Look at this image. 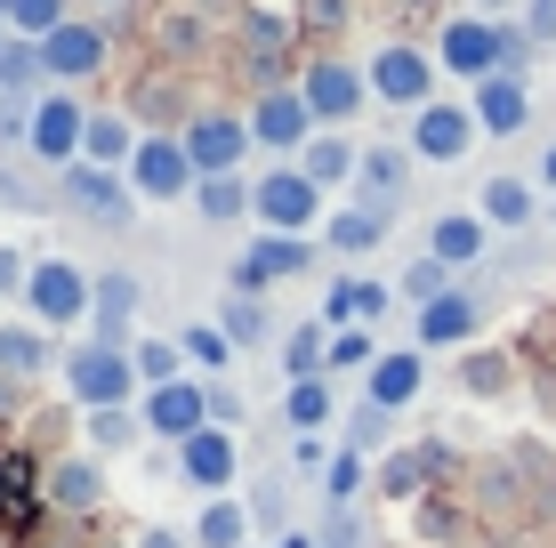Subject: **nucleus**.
Returning <instances> with one entry per match:
<instances>
[{
  "mask_svg": "<svg viewBox=\"0 0 556 548\" xmlns=\"http://www.w3.org/2000/svg\"><path fill=\"white\" fill-rule=\"evenodd\" d=\"M89 298H98V282L73 267V258H41L33 282H25V315H33L41 331H73V323L89 315Z\"/></svg>",
  "mask_w": 556,
  "mask_h": 548,
  "instance_id": "2",
  "label": "nucleus"
},
{
  "mask_svg": "<svg viewBox=\"0 0 556 548\" xmlns=\"http://www.w3.org/2000/svg\"><path fill=\"white\" fill-rule=\"evenodd\" d=\"M138 129H129V113H89V145H81V162H105V169H129L138 162Z\"/></svg>",
  "mask_w": 556,
  "mask_h": 548,
  "instance_id": "30",
  "label": "nucleus"
},
{
  "mask_svg": "<svg viewBox=\"0 0 556 548\" xmlns=\"http://www.w3.org/2000/svg\"><path fill=\"white\" fill-rule=\"evenodd\" d=\"M251 113H202V122H186V154H194L202 178H218V169H242L251 154Z\"/></svg>",
  "mask_w": 556,
  "mask_h": 548,
  "instance_id": "11",
  "label": "nucleus"
},
{
  "mask_svg": "<svg viewBox=\"0 0 556 548\" xmlns=\"http://www.w3.org/2000/svg\"><path fill=\"white\" fill-rule=\"evenodd\" d=\"M226 339H235V347H258L266 339V307H258V291H226Z\"/></svg>",
  "mask_w": 556,
  "mask_h": 548,
  "instance_id": "39",
  "label": "nucleus"
},
{
  "mask_svg": "<svg viewBox=\"0 0 556 548\" xmlns=\"http://www.w3.org/2000/svg\"><path fill=\"white\" fill-rule=\"evenodd\" d=\"M371 364H379V339H371V323L331 331V371H371Z\"/></svg>",
  "mask_w": 556,
  "mask_h": 548,
  "instance_id": "43",
  "label": "nucleus"
},
{
  "mask_svg": "<svg viewBox=\"0 0 556 548\" xmlns=\"http://www.w3.org/2000/svg\"><path fill=\"white\" fill-rule=\"evenodd\" d=\"M525 25L541 33V41H556V0H525Z\"/></svg>",
  "mask_w": 556,
  "mask_h": 548,
  "instance_id": "51",
  "label": "nucleus"
},
{
  "mask_svg": "<svg viewBox=\"0 0 556 548\" xmlns=\"http://www.w3.org/2000/svg\"><path fill=\"white\" fill-rule=\"evenodd\" d=\"M33 73H41V41L9 33L0 41V98H33Z\"/></svg>",
  "mask_w": 556,
  "mask_h": 548,
  "instance_id": "34",
  "label": "nucleus"
},
{
  "mask_svg": "<svg viewBox=\"0 0 556 548\" xmlns=\"http://www.w3.org/2000/svg\"><path fill=\"white\" fill-rule=\"evenodd\" d=\"M306 105H315V122L323 129H339V122H355L363 105H371V73H355V65H339V56H323V65H306Z\"/></svg>",
  "mask_w": 556,
  "mask_h": 548,
  "instance_id": "9",
  "label": "nucleus"
},
{
  "mask_svg": "<svg viewBox=\"0 0 556 548\" xmlns=\"http://www.w3.org/2000/svg\"><path fill=\"white\" fill-rule=\"evenodd\" d=\"M49 371V331L41 323H0V380H41Z\"/></svg>",
  "mask_w": 556,
  "mask_h": 548,
  "instance_id": "29",
  "label": "nucleus"
},
{
  "mask_svg": "<svg viewBox=\"0 0 556 548\" xmlns=\"http://www.w3.org/2000/svg\"><path fill=\"white\" fill-rule=\"evenodd\" d=\"M81 145H89V105L73 98V89H49V98H33V145H25L33 162L73 169V162H81Z\"/></svg>",
  "mask_w": 556,
  "mask_h": 548,
  "instance_id": "3",
  "label": "nucleus"
},
{
  "mask_svg": "<svg viewBox=\"0 0 556 548\" xmlns=\"http://www.w3.org/2000/svg\"><path fill=\"white\" fill-rule=\"evenodd\" d=\"M541 186H556V145H548V162H541Z\"/></svg>",
  "mask_w": 556,
  "mask_h": 548,
  "instance_id": "54",
  "label": "nucleus"
},
{
  "mask_svg": "<svg viewBox=\"0 0 556 548\" xmlns=\"http://www.w3.org/2000/svg\"><path fill=\"white\" fill-rule=\"evenodd\" d=\"M178 468L202 484V493H235V476H242V451H235V428H218L210 420L202 436H186L178 444Z\"/></svg>",
  "mask_w": 556,
  "mask_h": 548,
  "instance_id": "15",
  "label": "nucleus"
},
{
  "mask_svg": "<svg viewBox=\"0 0 556 548\" xmlns=\"http://www.w3.org/2000/svg\"><path fill=\"white\" fill-rule=\"evenodd\" d=\"M355 162H363V145H355V138H339V129H323V138L299 154V169L323 186V194H331V186H348V178H355Z\"/></svg>",
  "mask_w": 556,
  "mask_h": 548,
  "instance_id": "31",
  "label": "nucleus"
},
{
  "mask_svg": "<svg viewBox=\"0 0 556 548\" xmlns=\"http://www.w3.org/2000/svg\"><path fill=\"white\" fill-rule=\"evenodd\" d=\"M98 9H122V0H98Z\"/></svg>",
  "mask_w": 556,
  "mask_h": 548,
  "instance_id": "57",
  "label": "nucleus"
},
{
  "mask_svg": "<svg viewBox=\"0 0 556 548\" xmlns=\"http://www.w3.org/2000/svg\"><path fill=\"white\" fill-rule=\"evenodd\" d=\"M282 420H291L299 436H315V428L331 420V380H291V395H282Z\"/></svg>",
  "mask_w": 556,
  "mask_h": 548,
  "instance_id": "36",
  "label": "nucleus"
},
{
  "mask_svg": "<svg viewBox=\"0 0 556 548\" xmlns=\"http://www.w3.org/2000/svg\"><path fill=\"white\" fill-rule=\"evenodd\" d=\"M363 484H371V460H363V451L348 444V451L331 460V476H323V493H331V508H355V493H363Z\"/></svg>",
  "mask_w": 556,
  "mask_h": 548,
  "instance_id": "42",
  "label": "nucleus"
},
{
  "mask_svg": "<svg viewBox=\"0 0 556 548\" xmlns=\"http://www.w3.org/2000/svg\"><path fill=\"white\" fill-rule=\"evenodd\" d=\"M315 267V242L306 234H258L251 251H242V267H235V291H266V282H291Z\"/></svg>",
  "mask_w": 556,
  "mask_h": 548,
  "instance_id": "14",
  "label": "nucleus"
},
{
  "mask_svg": "<svg viewBox=\"0 0 556 548\" xmlns=\"http://www.w3.org/2000/svg\"><path fill=\"white\" fill-rule=\"evenodd\" d=\"M251 138L266 145V154H306V145L323 138L315 105H306V89H266V98L251 105Z\"/></svg>",
  "mask_w": 556,
  "mask_h": 548,
  "instance_id": "6",
  "label": "nucleus"
},
{
  "mask_svg": "<svg viewBox=\"0 0 556 548\" xmlns=\"http://www.w3.org/2000/svg\"><path fill=\"white\" fill-rule=\"evenodd\" d=\"M331 371V323H299L282 339V380H323Z\"/></svg>",
  "mask_w": 556,
  "mask_h": 548,
  "instance_id": "32",
  "label": "nucleus"
},
{
  "mask_svg": "<svg viewBox=\"0 0 556 548\" xmlns=\"http://www.w3.org/2000/svg\"><path fill=\"white\" fill-rule=\"evenodd\" d=\"M484 234H492L484 211H444L428 226V251L444 258V267H476V258H484Z\"/></svg>",
  "mask_w": 556,
  "mask_h": 548,
  "instance_id": "24",
  "label": "nucleus"
},
{
  "mask_svg": "<svg viewBox=\"0 0 556 548\" xmlns=\"http://www.w3.org/2000/svg\"><path fill=\"white\" fill-rule=\"evenodd\" d=\"M49 508L56 517H98L105 508V468L98 460H56L49 468Z\"/></svg>",
  "mask_w": 556,
  "mask_h": 548,
  "instance_id": "20",
  "label": "nucleus"
},
{
  "mask_svg": "<svg viewBox=\"0 0 556 548\" xmlns=\"http://www.w3.org/2000/svg\"><path fill=\"white\" fill-rule=\"evenodd\" d=\"M242 33H251V49H258V65H275V56H282V41H291V16H275V9H258V16H251V25H242Z\"/></svg>",
  "mask_w": 556,
  "mask_h": 548,
  "instance_id": "44",
  "label": "nucleus"
},
{
  "mask_svg": "<svg viewBox=\"0 0 556 548\" xmlns=\"http://www.w3.org/2000/svg\"><path fill=\"white\" fill-rule=\"evenodd\" d=\"M435 73H444V65H435L428 49H412V41H388V49L371 56V98H388V105L419 113V105L435 98Z\"/></svg>",
  "mask_w": 556,
  "mask_h": 548,
  "instance_id": "7",
  "label": "nucleus"
},
{
  "mask_svg": "<svg viewBox=\"0 0 556 548\" xmlns=\"http://www.w3.org/2000/svg\"><path fill=\"white\" fill-rule=\"evenodd\" d=\"M388 420H395V411H379V404H363V411H355V428H348V436H355V451H371V444H388Z\"/></svg>",
  "mask_w": 556,
  "mask_h": 548,
  "instance_id": "46",
  "label": "nucleus"
},
{
  "mask_svg": "<svg viewBox=\"0 0 556 548\" xmlns=\"http://www.w3.org/2000/svg\"><path fill=\"white\" fill-rule=\"evenodd\" d=\"M331 460H339V451H323V436H299L291 444V468H306V476H331Z\"/></svg>",
  "mask_w": 556,
  "mask_h": 548,
  "instance_id": "47",
  "label": "nucleus"
},
{
  "mask_svg": "<svg viewBox=\"0 0 556 548\" xmlns=\"http://www.w3.org/2000/svg\"><path fill=\"white\" fill-rule=\"evenodd\" d=\"M435 468H444V444H412V451H395V460L379 468V493H388V500H412Z\"/></svg>",
  "mask_w": 556,
  "mask_h": 548,
  "instance_id": "33",
  "label": "nucleus"
},
{
  "mask_svg": "<svg viewBox=\"0 0 556 548\" xmlns=\"http://www.w3.org/2000/svg\"><path fill=\"white\" fill-rule=\"evenodd\" d=\"M508 9H525V0H476V16H508Z\"/></svg>",
  "mask_w": 556,
  "mask_h": 548,
  "instance_id": "53",
  "label": "nucleus"
},
{
  "mask_svg": "<svg viewBox=\"0 0 556 548\" xmlns=\"http://www.w3.org/2000/svg\"><path fill=\"white\" fill-rule=\"evenodd\" d=\"M468 138H476V105H452V98H428V105H419L412 113V154L419 162H459V154H468Z\"/></svg>",
  "mask_w": 556,
  "mask_h": 548,
  "instance_id": "10",
  "label": "nucleus"
},
{
  "mask_svg": "<svg viewBox=\"0 0 556 548\" xmlns=\"http://www.w3.org/2000/svg\"><path fill=\"white\" fill-rule=\"evenodd\" d=\"M315 218H323V186L306 178L299 162H282V169L258 178V226L266 234H306Z\"/></svg>",
  "mask_w": 556,
  "mask_h": 548,
  "instance_id": "5",
  "label": "nucleus"
},
{
  "mask_svg": "<svg viewBox=\"0 0 556 548\" xmlns=\"http://www.w3.org/2000/svg\"><path fill=\"white\" fill-rule=\"evenodd\" d=\"M476 331H484V307L468 291H444V298L419 307V347H468Z\"/></svg>",
  "mask_w": 556,
  "mask_h": 548,
  "instance_id": "19",
  "label": "nucleus"
},
{
  "mask_svg": "<svg viewBox=\"0 0 556 548\" xmlns=\"http://www.w3.org/2000/svg\"><path fill=\"white\" fill-rule=\"evenodd\" d=\"M210 420L235 428V420H242V395H235V387H210Z\"/></svg>",
  "mask_w": 556,
  "mask_h": 548,
  "instance_id": "50",
  "label": "nucleus"
},
{
  "mask_svg": "<svg viewBox=\"0 0 556 548\" xmlns=\"http://www.w3.org/2000/svg\"><path fill=\"white\" fill-rule=\"evenodd\" d=\"M194 211L210 226H235V218H258V186L242 178V169H218V178H202L194 186Z\"/></svg>",
  "mask_w": 556,
  "mask_h": 548,
  "instance_id": "26",
  "label": "nucleus"
},
{
  "mask_svg": "<svg viewBox=\"0 0 556 548\" xmlns=\"http://www.w3.org/2000/svg\"><path fill=\"white\" fill-rule=\"evenodd\" d=\"M202 428H210V387H194V380L146 387V436L186 444V436H202Z\"/></svg>",
  "mask_w": 556,
  "mask_h": 548,
  "instance_id": "12",
  "label": "nucleus"
},
{
  "mask_svg": "<svg viewBox=\"0 0 556 548\" xmlns=\"http://www.w3.org/2000/svg\"><path fill=\"white\" fill-rule=\"evenodd\" d=\"M25 282H33V267L9 251V242H0V298H25Z\"/></svg>",
  "mask_w": 556,
  "mask_h": 548,
  "instance_id": "48",
  "label": "nucleus"
},
{
  "mask_svg": "<svg viewBox=\"0 0 556 548\" xmlns=\"http://www.w3.org/2000/svg\"><path fill=\"white\" fill-rule=\"evenodd\" d=\"M468 105H476V129H484V138H516V129L532 122V89H525V73H492V81H476V89H468Z\"/></svg>",
  "mask_w": 556,
  "mask_h": 548,
  "instance_id": "17",
  "label": "nucleus"
},
{
  "mask_svg": "<svg viewBox=\"0 0 556 548\" xmlns=\"http://www.w3.org/2000/svg\"><path fill=\"white\" fill-rule=\"evenodd\" d=\"M194 548H251V508L235 493H210V508L194 517Z\"/></svg>",
  "mask_w": 556,
  "mask_h": 548,
  "instance_id": "28",
  "label": "nucleus"
},
{
  "mask_svg": "<svg viewBox=\"0 0 556 548\" xmlns=\"http://www.w3.org/2000/svg\"><path fill=\"white\" fill-rule=\"evenodd\" d=\"M49 500V476H33L25 451H0V533H16V524H33V508Z\"/></svg>",
  "mask_w": 556,
  "mask_h": 548,
  "instance_id": "22",
  "label": "nucleus"
},
{
  "mask_svg": "<svg viewBox=\"0 0 556 548\" xmlns=\"http://www.w3.org/2000/svg\"><path fill=\"white\" fill-rule=\"evenodd\" d=\"M138 548H186V533H169V524H146Z\"/></svg>",
  "mask_w": 556,
  "mask_h": 548,
  "instance_id": "52",
  "label": "nucleus"
},
{
  "mask_svg": "<svg viewBox=\"0 0 556 548\" xmlns=\"http://www.w3.org/2000/svg\"><path fill=\"white\" fill-rule=\"evenodd\" d=\"M186 364H202V371H226L235 364V339H226V323H186Z\"/></svg>",
  "mask_w": 556,
  "mask_h": 548,
  "instance_id": "37",
  "label": "nucleus"
},
{
  "mask_svg": "<svg viewBox=\"0 0 556 548\" xmlns=\"http://www.w3.org/2000/svg\"><path fill=\"white\" fill-rule=\"evenodd\" d=\"M395 291H404L412 307H428V298H444V291H452V267L428 251V258H412V267H404V282H395Z\"/></svg>",
  "mask_w": 556,
  "mask_h": 548,
  "instance_id": "41",
  "label": "nucleus"
},
{
  "mask_svg": "<svg viewBox=\"0 0 556 548\" xmlns=\"http://www.w3.org/2000/svg\"><path fill=\"white\" fill-rule=\"evenodd\" d=\"M138 275H122V267H113V275H98V298H89V315H98V339H105V347H129V315H138Z\"/></svg>",
  "mask_w": 556,
  "mask_h": 548,
  "instance_id": "25",
  "label": "nucleus"
},
{
  "mask_svg": "<svg viewBox=\"0 0 556 548\" xmlns=\"http://www.w3.org/2000/svg\"><path fill=\"white\" fill-rule=\"evenodd\" d=\"M129 186H138V202H186L202 186V169L186 154V138H146L129 162Z\"/></svg>",
  "mask_w": 556,
  "mask_h": 548,
  "instance_id": "8",
  "label": "nucleus"
},
{
  "mask_svg": "<svg viewBox=\"0 0 556 548\" xmlns=\"http://www.w3.org/2000/svg\"><path fill=\"white\" fill-rule=\"evenodd\" d=\"M275 548H315V540H306V533H291V540H275Z\"/></svg>",
  "mask_w": 556,
  "mask_h": 548,
  "instance_id": "55",
  "label": "nucleus"
},
{
  "mask_svg": "<svg viewBox=\"0 0 556 548\" xmlns=\"http://www.w3.org/2000/svg\"><path fill=\"white\" fill-rule=\"evenodd\" d=\"M388 282H363V275H339L331 291H323V323L331 331H348V323H379V315H388Z\"/></svg>",
  "mask_w": 556,
  "mask_h": 548,
  "instance_id": "21",
  "label": "nucleus"
},
{
  "mask_svg": "<svg viewBox=\"0 0 556 548\" xmlns=\"http://www.w3.org/2000/svg\"><path fill=\"white\" fill-rule=\"evenodd\" d=\"M548 218H556V202H548Z\"/></svg>",
  "mask_w": 556,
  "mask_h": 548,
  "instance_id": "58",
  "label": "nucleus"
},
{
  "mask_svg": "<svg viewBox=\"0 0 556 548\" xmlns=\"http://www.w3.org/2000/svg\"><path fill=\"white\" fill-rule=\"evenodd\" d=\"M412 145H363V162H355V202H371V211H388L395 218V202H404V186H412Z\"/></svg>",
  "mask_w": 556,
  "mask_h": 548,
  "instance_id": "16",
  "label": "nucleus"
},
{
  "mask_svg": "<svg viewBox=\"0 0 556 548\" xmlns=\"http://www.w3.org/2000/svg\"><path fill=\"white\" fill-rule=\"evenodd\" d=\"M0 41H9V0H0Z\"/></svg>",
  "mask_w": 556,
  "mask_h": 548,
  "instance_id": "56",
  "label": "nucleus"
},
{
  "mask_svg": "<svg viewBox=\"0 0 556 548\" xmlns=\"http://www.w3.org/2000/svg\"><path fill=\"white\" fill-rule=\"evenodd\" d=\"M98 65H105V25H81V16H73V25H56L49 41H41V73H49L56 89L89 81Z\"/></svg>",
  "mask_w": 556,
  "mask_h": 548,
  "instance_id": "13",
  "label": "nucleus"
},
{
  "mask_svg": "<svg viewBox=\"0 0 556 548\" xmlns=\"http://www.w3.org/2000/svg\"><path fill=\"white\" fill-rule=\"evenodd\" d=\"M56 186H65V202H73V211H81V218H98V226H129V218H138V186H129V169L73 162Z\"/></svg>",
  "mask_w": 556,
  "mask_h": 548,
  "instance_id": "4",
  "label": "nucleus"
},
{
  "mask_svg": "<svg viewBox=\"0 0 556 548\" xmlns=\"http://www.w3.org/2000/svg\"><path fill=\"white\" fill-rule=\"evenodd\" d=\"M323 548H363V524L348 517V508H331V533H323Z\"/></svg>",
  "mask_w": 556,
  "mask_h": 548,
  "instance_id": "49",
  "label": "nucleus"
},
{
  "mask_svg": "<svg viewBox=\"0 0 556 548\" xmlns=\"http://www.w3.org/2000/svg\"><path fill=\"white\" fill-rule=\"evenodd\" d=\"M65 387H73V404H81V411H113V404H129L146 380H138V364H129V347L81 339V347L65 355Z\"/></svg>",
  "mask_w": 556,
  "mask_h": 548,
  "instance_id": "1",
  "label": "nucleus"
},
{
  "mask_svg": "<svg viewBox=\"0 0 556 548\" xmlns=\"http://www.w3.org/2000/svg\"><path fill=\"white\" fill-rule=\"evenodd\" d=\"M419 387H428V364H419V347H395V355H379V364L363 371V404H379V411L419 404Z\"/></svg>",
  "mask_w": 556,
  "mask_h": 548,
  "instance_id": "18",
  "label": "nucleus"
},
{
  "mask_svg": "<svg viewBox=\"0 0 556 548\" xmlns=\"http://www.w3.org/2000/svg\"><path fill=\"white\" fill-rule=\"evenodd\" d=\"M89 436H98V451H129L146 436V411H129V404H113V411H89Z\"/></svg>",
  "mask_w": 556,
  "mask_h": 548,
  "instance_id": "38",
  "label": "nucleus"
},
{
  "mask_svg": "<svg viewBox=\"0 0 556 548\" xmlns=\"http://www.w3.org/2000/svg\"><path fill=\"white\" fill-rule=\"evenodd\" d=\"M129 364H138V380H146V387L186 380V347H178V339H138V347H129Z\"/></svg>",
  "mask_w": 556,
  "mask_h": 548,
  "instance_id": "35",
  "label": "nucleus"
},
{
  "mask_svg": "<svg viewBox=\"0 0 556 548\" xmlns=\"http://www.w3.org/2000/svg\"><path fill=\"white\" fill-rule=\"evenodd\" d=\"M56 25H73L65 0H9V33H25V41H49Z\"/></svg>",
  "mask_w": 556,
  "mask_h": 548,
  "instance_id": "40",
  "label": "nucleus"
},
{
  "mask_svg": "<svg viewBox=\"0 0 556 548\" xmlns=\"http://www.w3.org/2000/svg\"><path fill=\"white\" fill-rule=\"evenodd\" d=\"M323 242H331L339 258H363L388 242V211H371V202H339L331 218H323Z\"/></svg>",
  "mask_w": 556,
  "mask_h": 548,
  "instance_id": "23",
  "label": "nucleus"
},
{
  "mask_svg": "<svg viewBox=\"0 0 556 548\" xmlns=\"http://www.w3.org/2000/svg\"><path fill=\"white\" fill-rule=\"evenodd\" d=\"M459 380H468V395H501V387H508V364H501V355H468V364H459Z\"/></svg>",
  "mask_w": 556,
  "mask_h": 548,
  "instance_id": "45",
  "label": "nucleus"
},
{
  "mask_svg": "<svg viewBox=\"0 0 556 548\" xmlns=\"http://www.w3.org/2000/svg\"><path fill=\"white\" fill-rule=\"evenodd\" d=\"M476 211L501 226V234H516V226H532V218H541V194H532V178H484Z\"/></svg>",
  "mask_w": 556,
  "mask_h": 548,
  "instance_id": "27",
  "label": "nucleus"
}]
</instances>
